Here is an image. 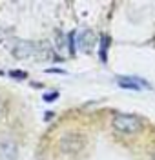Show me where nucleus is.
<instances>
[{
	"instance_id": "obj_1",
	"label": "nucleus",
	"mask_w": 155,
	"mask_h": 160,
	"mask_svg": "<svg viewBox=\"0 0 155 160\" xmlns=\"http://www.w3.org/2000/svg\"><path fill=\"white\" fill-rule=\"evenodd\" d=\"M113 129L117 133H122V135H133V133H139L142 129V120L135 115L121 113L113 118Z\"/></svg>"
},
{
	"instance_id": "obj_2",
	"label": "nucleus",
	"mask_w": 155,
	"mask_h": 160,
	"mask_svg": "<svg viewBox=\"0 0 155 160\" xmlns=\"http://www.w3.org/2000/svg\"><path fill=\"white\" fill-rule=\"evenodd\" d=\"M18 149L15 140L11 138H2L0 140V160H17Z\"/></svg>"
},
{
	"instance_id": "obj_3",
	"label": "nucleus",
	"mask_w": 155,
	"mask_h": 160,
	"mask_svg": "<svg viewBox=\"0 0 155 160\" xmlns=\"http://www.w3.org/2000/svg\"><path fill=\"white\" fill-rule=\"evenodd\" d=\"M82 148V138L79 135H68L62 138V149L68 153H75Z\"/></svg>"
},
{
	"instance_id": "obj_4",
	"label": "nucleus",
	"mask_w": 155,
	"mask_h": 160,
	"mask_svg": "<svg viewBox=\"0 0 155 160\" xmlns=\"http://www.w3.org/2000/svg\"><path fill=\"white\" fill-rule=\"evenodd\" d=\"M119 84H121V88H126V89H135L139 91L141 88H150L146 82L139 78H119Z\"/></svg>"
},
{
	"instance_id": "obj_5",
	"label": "nucleus",
	"mask_w": 155,
	"mask_h": 160,
	"mask_svg": "<svg viewBox=\"0 0 155 160\" xmlns=\"http://www.w3.org/2000/svg\"><path fill=\"white\" fill-rule=\"evenodd\" d=\"M35 49V46H31L29 42H22L18 44V48L15 49V55H17V58H28L31 53Z\"/></svg>"
},
{
	"instance_id": "obj_6",
	"label": "nucleus",
	"mask_w": 155,
	"mask_h": 160,
	"mask_svg": "<svg viewBox=\"0 0 155 160\" xmlns=\"http://www.w3.org/2000/svg\"><path fill=\"white\" fill-rule=\"evenodd\" d=\"M91 40H93V35L90 33V31H86L82 37H80V48H82L86 53H90V51H91V46H93Z\"/></svg>"
},
{
	"instance_id": "obj_7",
	"label": "nucleus",
	"mask_w": 155,
	"mask_h": 160,
	"mask_svg": "<svg viewBox=\"0 0 155 160\" xmlns=\"http://www.w3.org/2000/svg\"><path fill=\"white\" fill-rule=\"evenodd\" d=\"M53 98H57V93H53V95H44V100H46V102H53Z\"/></svg>"
},
{
	"instance_id": "obj_8",
	"label": "nucleus",
	"mask_w": 155,
	"mask_h": 160,
	"mask_svg": "<svg viewBox=\"0 0 155 160\" xmlns=\"http://www.w3.org/2000/svg\"><path fill=\"white\" fill-rule=\"evenodd\" d=\"M2 113H4V104H2V100H0V117H2Z\"/></svg>"
},
{
	"instance_id": "obj_9",
	"label": "nucleus",
	"mask_w": 155,
	"mask_h": 160,
	"mask_svg": "<svg viewBox=\"0 0 155 160\" xmlns=\"http://www.w3.org/2000/svg\"><path fill=\"white\" fill-rule=\"evenodd\" d=\"M153 160H155V155H153Z\"/></svg>"
}]
</instances>
